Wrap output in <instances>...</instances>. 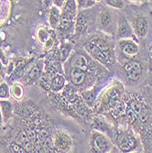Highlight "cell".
<instances>
[{"label": "cell", "instance_id": "cell-36", "mask_svg": "<svg viewBox=\"0 0 152 153\" xmlns=\"http://www.w3.org/2000/svg\"><path fill=\"white\" fill-rule=\"evenodd\" d=\"M1 71H2V65L0 63V74H1Z\"/></svg>", "mask_w": 152, "mask_h": 153}, {"label": "cell", "instance_id": "cell-25", "mask_svg": "<svg viewBox=\"0 0 152 153\" xmlns=\"http://www.w3.org/2000/svg\"><path fill=\"white\" fill-rule=\"evenodd\" d=\"M0 105H1L2 111H3V114L5 116H8L10 111H11V105L9 102L7 101H1L0 102Z\"/></svg>", "mask_w": 152, "mask_h": 153}, {"label": "cell", "instance_id": "cell-13", "mask_svg": "<svg viewBox=\"0 0 152 153\" xmlns=\"http://www.w3.org/2000/svg\"><path fill=\"white\" fill-rule=\"evenodd\" d=\"M73 18H74V16H72L70 14L63 12L60 18V22H59L61 29L68 30L69 27H70V26L72 25V21H73Z\"/></svg>", "mask_w": 152, "mask_h": 153}, {"label": "cell", "instance_id": "cell-27", "mask_svg": "<svg viewBox=\"0 0 152 153\" xmlns=\"http://www.w3.org/2000/svg\"><path fill=\"white\" fill-rule=\"evenodd\" d=\"M38 138H39V140L40 142H44L47 138H49V132L47 129L43 128V129H41L39 134H38Z\"/></svg>", "mask_w": 152, "mask_h": 153}, {"label": "cell", "instance_id": "cell-33", "mask_svg": "<svg viewBox=\"0 0 152 153\" xmlns=\"http://www.w3.org/2000/svg\"><path fill=\"white\" fill-rule=\"evenodd\" d=\"M52 46H53L52 39H51V38H49V39H47V41L45 42V48H46V50H50V49L52 48Z\"/></svg>", "mask_w": 152, "mask_h": 153}, {"label": "cell", "instance_id": "cell-11", "mask_svg": "<svg viewBox=\"0 0 152 153\" xmlns=\"http://www.w3.org/2000/svg\"><path fill=\"white\" fill-rule=\"evenodd\" d=\"M92 42L94 45L97 46L104 52V54L107 57V59L110 61V57H111V51H110V47H109V45L106 41H105L104 39H93Z\"/></svg>", "mask_w": 152, "mask_h": 153}, {"label": "cell", "instance_id": "cell-9", "mask_svg": "<svg viewBox=\"0 0 152 153\" xmlns=\"http://www.w3.org/2000/svg\"><path fill=\"white\" fill-rule=\"evenodd\" d=\"M128 107H130L134 112L137 115V117H146V109L145 107L143 106V105L139 102V101H136L135 99H132L129 101L128 103Z\"/></svg>", "mask_w": 152, "mask_h": 153}, {"label": "cell", "instance_id": "cell-1", "mask_svg": "<svg viewBox=\"0 0 152 153\" xmlns=\"http://www.w3.org/2000/svg\"><path fill=\"white\" fill-rule=\"evenodd\" d=\"M124 68H125L127 76L131 81H137L140 78L141 74H142V69H141L140 64L137 62L129 61L125 64Z\"/></svg>", "mask_w": 152, "mask_h": 153}, {"label": "cell", "instance_id": "cell-19", "mask_svg": "<svg viewBox=\"0 0 152 153\" xmlns=\"http://www.w3.org/2000/svg\"><path fill=\"white\" fill-rule=\"evenodd\" d=\"M105 3L114 8H123L124 7V1L123 0H105Z\"/></svg>", "mask_w": 152, "mask_h": 153}, {"label": "cell", "instance_id": "cell-29", "mask_svg": "<svg viewBox=\"0 0 152 153\" xmlns=\"http://www.w3.org/2000/svg\"><path fill=\"white\" fill-rule=\"evenodd\" d=\"M7 95V87L5 83H3V85H0V97L4 98Z\"/></svg>", "mask_w": 152, "mask_h": 153}, {"label": "cell", "instance_id": "cell-34", "mask_svg": "<svg viewBox=\"0 0 152 153\" xmlns=\"http://www.w3.org/2000/svg\"><path fill=\"white\" fill-rule=\"evenodd\" d=\"M13 149L15 150V151H18V152H25V149L24 148H22V147H20L19 144H16V145H14L13 146Z\"/></svg>", "mask_w": 152, "mask_h": 153}, {"label": "cell", "instance_id": "cell-39", "mask_svg": "<svg viewBox=\"0 0 152 153\" xmlns=\"http://www.w3.org/2000/svg\"><path fill=\"white\" fill-rule=\"evenodd\" d=\"M151 51H152V48H151Z\"/></svg>", "mask_w": 152, "mask_h": 153}, {"label": "cell", "instance_id": "cell-23", "mask_svg": "<svg viewBox=\"0 0 152 153\" xmlns=\"http://www.w3.org/2000/svg\"><path fill=\"white\" fill-rule=\"evenodd\" d=\"M17 141H18L19 144H21V145H23L24 147H25L27 144H29L30 142H31V141L30 140L29 137H27V135L25 132H21V133L19 134V138L17 140Z\"/></svg>", "mask_w": 152, "mask_h": 153}, {"label": "cell", "instance_id": "cell-2", "mask_svg": "<svg viewBox=\"0 0 152 153\" xmlns=\"http://www.w3.org/2000/svg\"><path fill=\"white\" fill-rule=\"evenodd\" d=\"M92 146L96 152H105L108 149L109 144L106 137L103 134L94 132L92 137Z\"/></svg>", "mask_w": 152, "mask_h": 153}, {"label": "cell", "instance_id": "cell-22", "mask_svg": "<svg viewBox=\"0 0 152 153\" xmlns=\"http://www.w3.org/2000/svg\"><path fill=\"white\" fill-rule=\"evenodd\" d=\"M39 75H40V69L38 66L33 67L29 74V77L31 81H35V80L39 79Z\"/></svg>", "mask_w": 152, "mask_h": 153}, {"label": "cell", "instance_id": "cell-38", "mask_svg": "<svg viewBox=\"0 0 152 153\" xmlns=\"http://www.w3.org/2000/svg\"><path fill=\"white\" fill-rule=\"evenodd\" d=\"M131 1H139V0H131Z\"/></svg>", "mask_w": 152, "mask_h": 153}, {"label": "cell", "instance_id": "cell-6", "mask_svg": "<svg viewBox=\"0 0 152 153\" xmlns=\"http://www.w3.org/2000/svg\"><path fill=\"white\" fill-rule=\"evenodd\" d=\"M118 98H119V91H117L116 89H113V90L109 91L108 93L105 94L104 103L105 105H109L110 107H113L117 103Z\"/></svg>", "mask_w": 152, "mask_h": 153}, {"label": "cell", "instance_id": "cell-30", "mask_svg": "<svg viewBox=\"0 0 152 153\" xmlns=\"http://www.w3.org/2000/svg\"><path fill=\"white\" fill-rule=\"evenodd\" d=\"M43 143H44V144H43V149H44L45 150H47V151H50V150H52V149H53V145H52L51 141L49 140V138H47V140H46Z\"/></svg>", "mask_w": 152, "mask_h": 153}, {"label": "cell", "instance_id": "cell-12", "mask_svg": "<svg viewBox=\"0 0 152 153\" xmlns=\"http://www.w3.org/2000/svg\"><path fill=\"white\" fill-rule=\"evenodd\" d=\"M119 36L121 38H128L132 35V30L129 26V24L126 21L125 19H122L120 25H119V30H118Z\"/></svg>", "mask_w": 152, "mask_h": 153}, {"label": "cell", "instance_id": "cell-18", "mask_svg": "<svg viewBox=\"0 0 152 153\" xmlns=\"http://www.w3.org/2000/svg\"><path fill=\"white\" fill-rule=\"evenodd\" d=\"M12 93H13V95L15 96V98L20 99L23 95L22 86L19 85V83H15V85H13V88H12Z\"/></svg>", "mask_w": 152, "mask_h": 153}, {"label": "cell", "instance_id": "cell-14", "mask_svg": "<svg viewBox=\"0 0 152 153\" xmlns=\"http://www.w3.org/2000/svg\"><path fill=\"white\" fill-rule=\"evenodd\" d=\"M64 83H65V80H64L63 76L61 74H56L51 80V86H52L53 90H55V91L61 90L64 86Z\"/></svg>", "mask_w": 152, "mask_h": 153}, {"label": "cell", "instance_id": "cell-40", "mask_svg": "<svg viewBox=\"0 0 152 153\" xmlns=\"http://www.w3.org/2000/svg\"><path fill=\"white\" fill-rule=\"evenodd\" d=\"M0 119H1V117H0Z\"/></svg>", "mask_w": 152, "mask_h": 153}, {"label": "cell", "instance_id": "cell-15", "mask_svg": "<svg viewBox=\"0 0 152 153\" xmlns=\"http://www.w3.org/2000/svg\"><path fill=\"white\" fill-rule=\"evenodd\" d=\"M60 18H61V15H60V11L58 10V8L55 7H51L50 13V23L52 27H56L59 24Z\"/></svg>", "mask_w": 152, "mask_h": 153}, {"label": "cell", "instance_id": "cell-37", "mask_svg": "<svg viewBox=\"0 0 152 153\" xmlns=\"http://www.w3.org/2000/svg\"><path fill=\"white\" fill-rule=\"evenodd\" d=\"M94 1H97V2H100V1H101V0H94Z\"/></svg>", "mask_w": 152, "mask_h": 153}, {"label": "cell", "instance_id": "cell-31", "mask_svg": "<svg viewBox=\"0 0 152 153\" xmlns=\"http://www.w3.org/2000/svg\"><path fill=\"white\" fill-rule=\"evenodd\" d=\"M56 63V58L54 56H49L46 59V64L47 66H54V64Z\"/></svg>", "mask_w": 152, "mask_h": 153}, {"label": "cell", "instance_id": "cell-32", "mask_svg": "<svg viewBox=\"0 0 152 153\" xmlns=\"http://www.w3.org/2000/svg\"><path fill=\"white\" fill-rule=\"evenodd\" d=\"M27 137H29V138H30V140L31 141V142H33V141H35V140H36V137H37V135H36V132L34 131V130H30V131H27Z\"/></svg>", "mask_w": 152, "mask_h": 153}, {"label": "cell", "instance_id": "cell-26", "mask_svg": "<svg viewBox=\"0 0 152 153\" xmlns=\"http://www.w3.org/2000/svg\"><path fill=\"white\" fill-rule=\"evenodd\" d=\"M82 96H84L85 100L89 104V105H92L93 100H94V92L92 90V91H88V92H85L84 94H82Z\"/></svg>", "mask_w": 152, "mask_h": 153}, {"label": "cell", "instance_id": "cell-35", "mask_svg": "<svg viewBox=\"0 0 152 153\" xmlns=\"http://www.w3.org/2000/svg\"><path fill=\"white\" fill-rule=\"evenodd\" d=\"M55 4H56L57 6L59 7H62L63 5H65V3L67 2V0H54Z\"/></svg>", "mask_w": 152, "mask_h": 153}, {"label": "cell", "instance_id": "cell-16", "mask_svg": "<svg viewBox=\"0 0 152 153\" xmlns=\"http://www.w3.org/2000/svg\"><path fill=\"white\" fill-rule=\"evenodd\" d=\"M39 83L44 89L49 90L50 88V86H51V78L45 73V74H43L42 75L40 76Z\"/></svg>", "mask_w": 152, "mask_h": 153}, {"label": "cell", "instance_id": "cell-7", "mask_svg": "<svg viewBox=\"0 0 152 153\" xmlns=\"http://www.w3.org/2000/svg\"><path fill=\"white\" fill-rule=\"evenodd\" d=\"M85 78V73L84 70H81L78 68H73L71 73V81L73 82V85H80L82 83Z\"/></svg>", "mask_w": 152, "mask_h": 153}, {"label": "cell", "instance_id": "cell-21", "mask_svg": "<svg viewBox=\"0 0 152 153\" xmlns=\"http://www.w3.org/2000/svg\"><path fill=\"white\" fill-rule=\"evenodd\" d=\"M38 37H39V39L41 43H45L47 39H49L48 31L45 29H43V27H41V29H39L38 31Z\"/></svg>", "mask_w": 152, "mask_h": 153}, {"label": "cell", "instance_id": "cell-4", "mask_svg": "<svg viewBox=\"0 0 152 153\" xmlns=\"http://www.w3.org/2000/svg\"><path fill=\"white\" fill-rule=\"evenodd\" d=\"M135 31L136 33V35L139 37H145L148 30V23L147 21V19L144 17H139L136 18L135 20Z\"/></svg>", "mask_w": 152, "mask_h": 153}, {"label": "cell", "instance_id": "cell-24", "mask_svg": "<svg viewBox=\"0 0 152 153\" xmlns=\"http://www.w3.org/2000/svg\"><path fill=\"white\" fill-rule=\"evenodd\" d=\"M85 27V18L81 15L77 19V23H76V29L79 31H82Z\"/></svg>", "mask_w": 152, "mask_h": 153}, {"label": "cell", "instance_id": "cell-17", "mask_svg": "<svg viewBox=\"0 0 152 153\" xmlns=\"http://www.w3.org/2000/svg\"><path fill=\"white\" fill-rule=\"evenodd\" d=\"M111 22V15L108 11H104L100 16V23L104 27H106Z\"/></svg>", "mask_w": 152, "mask_h": 153}, {"label": "cell", "instance_id": "cell-10", "mask_svg": "<svg viewBox=\"0 0 152 153\" xmlns=\"http://www.w3.org/2000/svg\"><path fill=\"white\" fill-rule=\"evenodd\" d=\"M72 66L73 68H78V69H81V70L86 71L88 67L87 60L85 56H82V55H80V54L76 55L72 61Z\"/></svg>", "mask_w": 152, "mask_h": 153}, {"label": "cell", "instance_id": "cell-8", "mask_svg": "<svg viewBox=\"0 0 152 153\" xmlns=\"http://www.w3.org/2000/svg\"><path fill=\"white\" fill-rule=\"evenodd\" d=\"M117 143L123 149H130L134 145V140L132 137L127 134H121L117 137Z\"/></svg>", "mask_w": 152, "mask_h": 153}, {"label": "cell", "instance_id": "cell-28", "mask_svg": "<svg viewBox=\"0 0 152 153\" xmlns=\"http://www.w3.org/2000/svg\"><path fill=\"white\" fill-rule=\"evenodd\" d=\"M127 117L130 122H134L135 120H136V118L139 117H137V115L134 112V111L130 107H128L127 109Z\"/></svg>", "mask_w": 152, "mask_h": 153}, {"label": "cell", "instance_id": "cell-20", "mask_svg": "<svg viewBox=\"0 0 152 153\" xmlns=\"http://www.w3.org/2000/svg\"><path fill=\"white\" fill-rule=\"evenodd\" d=\"M70 51H71V46L69 44H63L60 49V56L62 60H65L69 56Z\"/></svg>", "mask_w": 152, "mask_h": 153}, {"label": "cell", "instance_id": "cell-3", "mask_svg": "<svg viewBox=\"0 0 152 153\" xmlns=\"http://www.w3.org/2000/svg\"><path fill=\"white\" fill-rule=\"evenodd\" d=\"M122 52L127 56H135L139 52V46L132 39H124L120 41Z\"/></svg>", "mask_w": 152, "mask_h": 153}, {"label": "cell", "instance_id": "cell-5", "mask_svg": "<svg viewBox=\"0 0 152 153\" xmlns=\"http://www.w3.org/2000/svg\"><path fill=\"white\" fill-rule=\"evenodd\" d=\"M90 52H91V54L93 55V56L96 60L99 61L100 62H102L103 64H106V63L109 62V60L107 59V57L104 54V52L97 46L94 45L93 42L90 44Z\"/></svg>", "mask_w": 152, "mask_h": 153}]
</instances>
